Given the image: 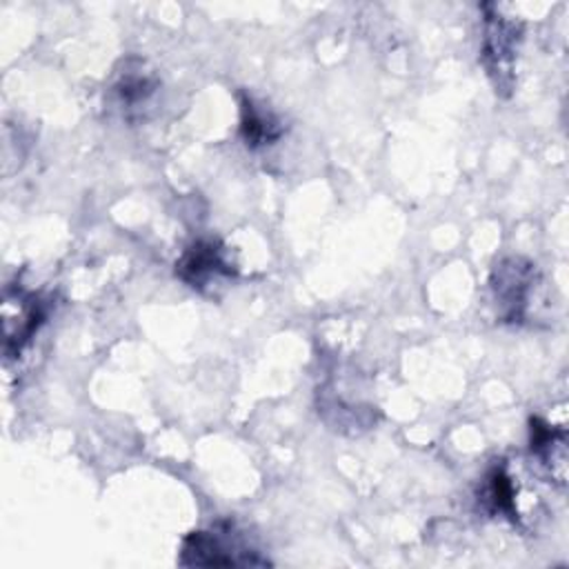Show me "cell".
Returning <instances> with one entry per match:
<instances>
[{
    "label": "cell",
    "mask_w": 569,
    "mask_h": 569,
    "mask_svg": "<svg viewBox=\"0 0 569 569\" xmlns=\"http://www.w3.org/2000/svg\"><path fill=\"white\" fill-rule=\"evenodd\" d=\"M44 320L42 302L36 293L22 289L4 293V353L7 358L18 356L31 340L38 325Z\"/></svg>",
    "instance_id": "cell-5"
},
{
    "label": "cell",
    "mask_w": 569,
    "mask_h": 569,
    "mask_svg": "<svg viewBox=\"0 0 569 569\" xmlns=\"http://www.w3.org/2000/svg\"><path fill=\"white\" fill-rule=\"evenodd\" d=\"M482 49L480 58L498 96L507 98L516 84V62L522 40V22L505 16L493 4H482Z\"/></svg>",
    "instance_id": "cell-2"
},
{
    "label": "cell",
    "mask_w": 569,
    "mask_h": 569,
    "mask_svg": "<svg viewBox=\"0 0 569 569\" xmlns=\"http://www.w3.org/2000/svg\"><path fill=\"white\" fill-rule=\"evenodd\" d=\"M158 87H160V80L153 73V69L147 64V60L131 56L120 62V69H116V76L111 82V96L127 116H133L136 111L149 104Z\"/></svg>",
    "instance_id": "cell-6"
},
{
    "label": "cell",
    "mask_w": 569,
    "mask_h": 569,
    "mask_svg": "<svg viewBox=\"0 0 569 569\" xmlns=\"http://www.w3.org/2000/svg\"><path fill=\"white\" fill-rule=\"evenodd\" d=\"M280 120L262 104H258L251 98L240 100V136L247 147H264L273 144L282 136Z\"/></svg>",
    "instance_id": "cell-8"
},
{
    "label": "cell",
    "mask_w": 569,
    "mask_h": 569,
    "mask_svg": "<svg viewBox=\"0 0 569 569\" xmlns=\"http://www.w3.org/2000/svg\"><path fill=\"white\" fill-rule=\"evenodd\" d=\"M176 276L198 291H207L236 276V267L227 258V249L213 238L191 242L176 262Z\"/></svg>",
    "instance_id": "cell-4"
},
{
    "label": "cell",
    "mask_w": 569,
    "mask_h": 569,
    "mask_svg": "<svg viewBox=\"0 0 569 569\" xmlns=\"http://www.w3.org/2000/svg\"><path fill=\"white\" fill-rule=\"evenodd\" d=\"M178 562L182 567H264L269 560L231 525L220 522L184 536Z\"/></svg>",
    "instance_id": "cell-1"
},
{
    "label": "cell",
    "mask_w": 569,
    "mask_h": 569,
    "mask_svg": "<svg viewBox=\"0 0 569 569\" xmlns=\"http://www.w3.org/2000/svg\"><path fill=\"white\" fill-rule=\"evenodd\" d=\"M540 284L536 264L522 256H507L498 260L489 276V289L500 322L520 325L529 318L531 298Z\"/></svg>",
    "instance_id": "cell-3"
},
{
    "label": "cell",
    "mask_w": 569,
    "mask_h": 569,
    "mask_svg": "<svg viewBox=\"0 0 569 569\" xmlns=\"http://www.w3.org/2000/svg\"><path fill=\"white\" fill-rule=\"evenodd\" d=\"M516 496H518V491H516L513 478L509 476L505 465H496L487 471L480 493H478V500L489 513H493V516L500 513L505 518L516 520L518 518Z\"/></svg>",
    "instance_id": "cell-9"
},
{
    "label": "cell",
    "mask_w": 569,
    "mask_h": 569,
    "mask_svg": "<svg viewBox=\"0 0 569 569\" xmlns=\"http://www.w3.org/2000/svg\"><path fill=\"white\" fill-rule=\"evenodd\" d=\"M529 442L531 456L547 473L551 482L562 487L567 482V433L565 429H556L542 418L529 420Z\"/></svg>",
    "instance_id": "cell-7"
}]
</instances>
